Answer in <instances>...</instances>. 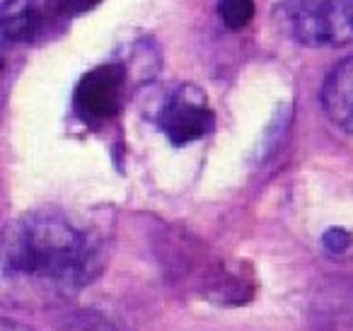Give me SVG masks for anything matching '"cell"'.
I'll use <instances>...</instances> for the list:
<instances>
[{
    "label": "cell",
    "instance_id": "1",
    "mask_svg": "<svg viewBox=\"0 0 353 331\" xmlns=\"http://www.w3.org/2000/svg\"><path fill=\"white\" fill-rule=\"evenodd\" d=\"M102 266V242L61 210H34L6 230L3 281L20 302L49 307L80 292Z\"/></svg>",
    "mask_w": 353,
    "mask_h": 331
},
{
    "label": "cell",
    "instance_id": "2",
    "mask_svg": "<svg viewBox=\"0 0 353 331\" xmlns=\"http://www.w3.org/2000/svg\"><path fill=\"white\" fill-rule=\"evenodd\" d=\"M279 22L303 46H346L353 41V0H283Z\"/></svg>",
    "mask_w": 353,
    "mask_h": 331
},
{
    "label": "cell",
    "instance_id": "3",
    "mask_svg": "<svg viewBox=\"0 0 353 331\" xmlns=\"http://www.w3.org/2000/svg\"><path fill=\"white\" fill-rule=\"evenodd\" d=\"M213 109L208 97L196 85H179L162 102L157 112V126L162 128L172 146L182 148L213 131Z\"/></svg>",
    "mask_w": 353,
    "mask_h": 331
},
{
    "label": "cell",
    "instance_id": "4",
    "mask_svg": "<svg viewBox=\"0 0 353 331\" xmlns=\"http://www.w3.org/2000/svg\"><path fill=\"white\" fill-rule=\"evenodd\" d=\"M126 73L121 66H99L90 70L75 90V104L88 121L99 123L121 109Z\"/></svg>",
    "mask_w": 353,
    "mask_h": 331
},
{
    "label": "cell",
    "instance_id": "5",
    "mask_svg": "<svg viewBox=\"0 0 353 331\" xmlns=\"http://www.w3.org/2000/svg\"><path fill=\"white\" fill-rule=\"evenodd\" d=\"M322 104L336 126L353 133V56L343 59L327 75L322 88Z\"/></svg>",
    "mask_w": 353,
    "mask_h": 331
},
{
    "label": "cell",
    "instance_id": "6",
    "mask_svg": "<svg viewBox=\"0 0 353 331\" xmlns=\"http://www.w3.org/2000/svg\"><path fill=\"white\" fill-rule=\"evenodd\" d=\"M41 25V10L37 0H3L0 27L8 44L30 41Z\"/></svg>",
    "mask_w": 353,
    "mask_h": 331
},
{
    "label": "cell",
    "instance_id": "7",
    "mask_svg": "<svg viewBox=\"0 0 353 331\" xmlns=\"http://www.w3.org/2000/svg\"><path fill=\"white\" fill-rule=\"evenodd\" d=\"M218 17L228 30H242L254 20V0H218Z\"/></svg>",
    "mask_w": 353,
    "mask_h": 331
},
{
    "label": "cell",
    "instance_id": "8",
    "mask_svg": "<svg viewBox=\"0 0 353 331\" xmlns=\"http://www.w3.org/2000/svg\"><path fill=\"white\" fill-rule=\"evenodd\" d=\"M59 331H119V326L109 317L99 314V312L85 310L70 317Z\"/></svg>",
    "mask_w": 353,
    "mask_h": 331
},
{
    "label": "cell",
    "instance_id": "9",
    "mask_svg": "<svg viewBox=\"0 0 353 331\" xmlns=\"http://www.w3.org/2000/svg\"><path fill=\"white\" fill-rule=\"evenodd\" d=\"M324 247H327L329 252H334V254L346 252V249L351 247V234H348L346 230H341V228H332L327 234H324Z\"/></svg>",
    "mask_w": 353,
    "mask_h": 331
},
{
    "label": "cell",
    "instance_id": "10",
    "mask_svg": "<svg viewBox=\"0 0 353 331\" xmlns=\"http://www.w3.org/2000/svg\"><path fill=\"white\" fill-rule=\"evenodd\" d=\"M3 331H32L22 324H12V321H3Z\"/></svg>",
    "mask_w": 353,
    "mask_h": 331
}]
</instances>
